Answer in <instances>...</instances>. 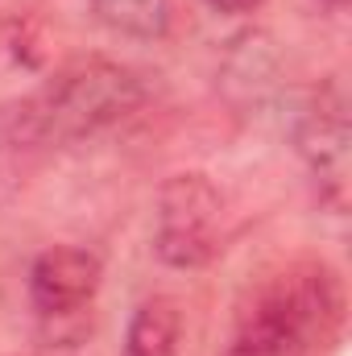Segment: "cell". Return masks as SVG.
<instances>
[{"label": "cell", "instance_id": "cell-4", "mask_svg": "<svg viewBox=\"0 0 352 356\" xmlns=\"http://www.w3.org/2000/svg\"><path fill=\"white\" fill-rule=\"evenodd\" d=\"M104 282V261L79 245H54L33 257L29 266V307L38 311L42 327L54 336L67 323H79L91 311Z\"/></svg>", "mask_w": 352, "mask_h": 356}, {"label": "cell", "instance_id": "cell-1", "mask_svg": "<svg viewBox=\"0 0 352 356\" xmlns=\"http://www.w3.org/2000/svg\"><path fill=\"white\" fill-rule=\"evenodd\" d=\"M344 327V286L328 261H290L262 273L237 315L224 356H311Z\"/></svg>", "mask_w": 352, "mask_h": 356}, {"label": "cell", "instance_id": "cell-9", "mask_svg": "<svg viewBox=\"0 0 352 356\" xmlns=\"http://www.w3.org/2000/svg\"><path fill=\"white\" fill-rule=\"evenodd\" d=\"M323 8H332V13H340V8H349V0H319Z\"/></svg>", "mask_w": 352, "mask_h": 356}, {"label": "cell", "instance_id": "cell-8", "mask_svg": "<svg viewBox=\"0 0 352 356\" xmlns=\"http://www.w3.org/2000/svg\"><path fill=\"white\" fill-rule=\"evenodd\" d=\"M216 13H253V8H262L265 0H207Z\"/></svg>", "mask_w": 352, "mask_h": 356}, {"label": "cell", "instance_id": "cell-6", "mask_svg": "<svg viewBox=\"0 0 352 356\" xmlns=\"http://www.w3.org/2000/svg\"><path fill=\"white\" fill-rule=\"evenodd\" d=\"M178 344H182L178 302L170 294L141 298L125 332V356H178Z\"/></svg>", "mask_w": 352, "mask_h": 356}, {"label": "cell", "instance_id": "cell-2", "mask_svg": "<svg viewBox=\"0 0 352 356\" xmlns=\"http://www.w3.org/2000/svg\"><path fill=\"white\" fill-rule=\"evenodd\" d=\"M145 104V83L137 71L108 63V58H79L54 71L42 88L21 95L0 112V137L25 149L75 145L95 137Z\"/></svg>", "mask_w": 352, "mask_h": 356}, {"label": "cell", "instance_id": "cell-5", "mask_svg": "<svg viewBox=\"0 0 352 356\" xmlns=\"http://www.w3.org/2000/svg\"><path fill=\"white\" fill-rule=\"evenodd\" d=\"M294 149L319 182V199L332 211L349 207V116L344 104H311L294 124Z\"/></svg>", "mask_w": 352, "mask_h": 356}, {"label": "cell", "instance_id": "cell-7", "mask_svg": "<svg viewBox=\"0 0 352 356\" xmlns=\"http://www.w3.org/2000/svg\"><path fill=\"white\" fill-rule=\"evenodd\" d=\"M91 13L125 38H162L170 25V0H88Z\"/></svg>", "mask_w": 352, "mask_h": 356}, {"label": "cell", "instance_id": "cell-3", "mask_svg": "<svg viewBox=\"0 0 352 356\" xmlns=\"http://www.w3.org/2000/svg\"><path fill=\"white\" fill-rule=\"evenodd\" d=\"M224 249V195L207 175H175L158 186L154 253L170 269H203Z\"/></svg>", "mask_w": 352, "mask_h": 356}]
</instances>
